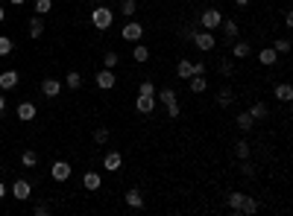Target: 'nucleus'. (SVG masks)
Listing matches in <instances>:
<instances>
[{
	"label": "nucleus",
	"mask_w": 293,
	"mask_h": 216,
	"mask_svg": "<svg viewBox=\"0 0 293 216\" xmlns=\"http://www.w3.org/2000/svg\"><path fill=\"white\" fill-rule=\"evenodd\" d=\"M155 102H161V105L168 108L170 120H179L182 108H179V99H176V91H173V88H161V91H155Z\"/></svg>",
	"instance_id": "1"
},
{
	"label": "nucleus",
	"mask_w": 293,
	"mask_h": 216,
	"mask_svg": "<svg viewBox=\"0 0 293 216\" xmlns=\"http://www.w3.org/2000/svg\"><path fill=\"white\" fill-rule=\"evenodd\" d=\"M114 24V12L109 6H97L94 12H91V27L97 29V32H106V29H112Z\"/></svg>",
	"instance_id": "2"
},
{
	"label": "nucleus",
	"mask_w": 293,
	"mask_h": 216,
	"mask_svg": "<svg viewBox=\"0 0 293 216\" xmlns=\"http://www.w3.org/2000/svg\"><path fill=\"white\" fill-rule=\"evenodd\" d=\"M194 44L202 50V53H211V50L217 47V38H214L211 29H196V32H194Z\"/></svg>",
	"instance_id": "3"
},
{
	"label": "nucleus",
	"mask_w": 293,
	"mask_h": 216,
	"mask_svg": "<svg viewBox=\"0 0 293 216\" xmlns=\"http://www.w3.org/2000/svg\"><path fill=\"white\" fill-rule=\"evenodd\" d=\"M120 38L129 41V44H138V41L144 38V27H141L138 21L132 18V21H126V27L120 29Z\"/></svg>",
	"instance_id": "4"
},
{
	"label": "nucleus",
	"mask_w": 293,
	"mask_h": 216,
	"mask_svg": "<svg viewBox=\"0 0 293 216\" xmlns=\"http://www.w3.org/2000/svg\"><path fill=\"white\" fill-rule=\"evenodd\" d=\"M199 24H202V29H220V24H223V15H220V9H202V15H199Z\"/></svg>",
	"instance_id": "5"
},
{
	"label": "nucleus",
	"mask_w": 293,
	"mask_h": 216,
	"mask_svg": "<svg viewBox=\"0 0 293 216\" xmlns=\"http://www.w3.org/2000/svg\"><path fill=\"white\" fill-rule=\"evenodd\" d=\"M94 82H97V88H103V91H112L114 85H117V76H114V70L103 68V70H97Z\"/></svg>",
	"instance_id": "6"
},
{
	"label": "nucleus",
	"mask_w": 293,
	"mask_h": 216,
	"mask_svg": "<svg viewBox=\"0 0 293 216\" xmlns=\"http://www.w3.org/2000/svg\"><path fill=\"white\" fill-rule=\"evenodd\" d=\"M29 193H32V184H29L27 178H18V181L12 184V196L18 199V202H27Z\"/></svg>",
	"instance_id": "7"
},
{
	"label": "nucleus",
	"mask_w": 293,
	"mask_h": 216,
	"mask_svg": "<svg viewBox=\"0 0 293 216\" xmlns=\"http://www.w3.org/2000/svg\"><path fill=\"white\" fill-rule=\"evenodd\" d=\"M120 167H123V158H120V152H106V155H103V170H109V173H117V170H120Z\"/></svg>",
	"instance_id": "8"
},
{
	"label": "nucleus",
	"mask_w": 293,
	"mask_h": 216,
	"mask_svg": "<svg viewBox=\"0 0 293 216\" xmlns=\"http://www.w3.org/2000/svg\"><path fill=\"white\" fill-rule=\"evenodd\" d=\"M135 111H138V114H153L155 111V96L138 94V99H135Z\"/></svg>",
	"instance_id": "9"
},
{
	"label": "nucleus",
	"mask_w": 293,
	"mask_h": 216,
	"mask_svg": "<svg viewBox=\"0 0 293 216\" xmlns=\"http://www.w3.org/2000/svg\"><path fill=\"white\" fill-rule=\"evenodd\" d=\"M50 178H53V181H68L70 178V164L68 161H56L53 167H50Z\"/></svg>",
	"instance_id": "10"
},
{
	"label": "nucleus",
	"mask_w": 293,
	"mask_h": 216,
	"mask_svg": "<svg viewBox=\"0 0 293 216\" xmlns=\"http://www.w3.org/2000/svg\"><path fill=\"white\" fill-rule=\"evenodd\" d=\"M243 202H246V193H240V190L229 193V199H226V204H229L232 213H240V210H243Z\"/></svg>",
	"instance_id": "11"
},
{
	"label": "nucleus",
	"mask_w": 293,
	"mask_h": 216,
	"mask_svg": "<svg viewBox=\"0 0 293 216\" xmlns=\"http://www.w3.org/2000/svg\"><path fill=\"white\" fill-rule=\"evenodd\" d=\"M188 88H191L194 94H205V91H208V79H205V73H194L191 82H188Z\"/></svg>",
	"instance_id": "12"
},
{
	"label": "nucleus",
	"mask_w": 293,
	"mask_h": 216,
	"mask_svg": "<svg viewBox=\"0 0 293 216\" xmlns=\"http://www.w3.org/2000/svg\"><path fill=\"white\" fill-rule=\"evenodd\" d=\"M35 114H38V108L32 102H18V120L29 123V120H35Z\"/></svg>",
	"instance_id": "13"
},
{
	"label": "nucleus",
	"mask_w": 293,
	"mask_h": 216,
	"mask_svg": "<svg viewBox=\"0 0 293 216\" xmlns=\"http://www.w3.org/2000/svg\"><path fill=\"white\" fill-rule=\"evenodd\" d=\"M41 94L50 96V99L59 96V94H62V82H59V79H41Z\"/></svg>",
	"instance_id": "14"
},
{
	"label": "nucleus",
	"mask_w": 293,
	"mask_h": 216,
	"mask_svg": "<svg viewBox=\"0 0 293 216\" xmlns=\"http://www.w3.org/2000/svg\"><path fill=\"white\" fill-rule=\"evenodd\" d=\"M18 85V70H3L0 73V91H12Z\"/></svg>",
	"instance_id": "15"
},
{
	"label": "nucleus",
	"mask_w": 293,
	"mask_h": 216,
	"mask_svg": "<svg viewBox=\"0 0 293 216\" xmlns=\"http://www.w3.org/2000/svg\"><path fill=\"white\" fill-rule=\"evenodd\" d=\"M82 187H85V190H91V193L103 187V178H100V173H91V170H88V173L82 176Z\"/></svg>",
	"instance_id": "16"
},
{
	"label": "nucleus",
	"mask_w": 293,
	"mask_h": 216,
	"mask_svg": "<svg viewBox=\"0 0 293 216\" xmlns=\"http://www.w3.org/2000/svg\"><path fill=\"white\" fill-rule=\"evenodd\" d=\"M220 27H223V35H226V41H237V35H240V27H237V21H235V18H229V21H223Z\"/></svg>",
	"instance_id": "17"
},
{
	"label": "nucleus",
	"mask_w": 293,
	"mask_h": 216,
	"mask_svg": "<svg viewBox=\"0 0 293 216\" xmlns=\"http://www.w3.org/2000/svg\"><path fill=\"white\" fill-rule=\"evenodd\" d=\"M273 94H276L279 102H290V99H293V88L287 85V82H279V85L273 88Z\"/></svg>",
	"instance_id": "18"
},
{
	"label": "nucleus",
	"mask_w": 293,
	"mask_h": 216,
	"mask_svg": "<svg viewBox=\"0 0 293 216\" xmlns=\"http://www.w3.org/2000/svg\"><path fill=\"white\" fill-rule=\"evenodd\" d=\"M235 126L240 129V132H243V135H246V132H252V126H255V120L249 117V111H240V114L235 117Z\"/></svg>",
	"instance_id": "19"
},
{
	"label": "nucleus",
	"mask_w": 293,
	"mask_h": 216,
	"mask_svg": "<svg viewBox=\"0 0 293 216\" xmlns=\"http://www.w3.org/2000/svg\"><path fill=\"white\" fill-rule=\"evenodd\" d=\"M123 202L129 204L132 210H141V207H144V196H141L138 190H129V193L123 196Z\"/></svg>",
	"instance_id": "20"
},
{
	"label": "nucleus",
	"mask_w": 293,
	"mask_h": 216,
	"mask_svg": "<svg viewBox=\"0 0 293 216\" xmlns=\"http://www.w3.org/2000/svg\"><path fill=\"white\" fill-rule=\"evenodd\" d=\"M44 35V21H41V15H35V18H32V21H29V38H41Z\"/></svg>",
	"instance_id": "21"
},
{
	"label": "nucleus",
	"mask_w": 293,
	"mask_h": 216,
	"mask_svg": "<svg viewBox=\"0 0 293 216\" xmlns=\"http://www.w3.org/2000/svg\"><path fill=\"white\" fill-rule=\"evenodd\" d=\"M138 12V0H120V15H123L126 21H132Z\"/></svg>",
	"instance_id": "22"
},
{
	"label": "nucleus",
	"mask_w": 293,
	"mask_h": 216,
	"mask_svg": "<svg viewBox=\"0 0 293 216\" xmlns=\"http://www.w3.org/2000/svg\"><path fill=\"white\" fill-rule=\"evenodd\" d=\"M258 62H261V65H267V68H273V65L279 62V56H276V50H273V47H264V50L258 53Z\"/></svg>",
	"instance_id": "23"
},
{
	"label": "nucleus",
	"mask_w": 293,
	"mask_h": 216,
	"mask_svg": "<svg viewBox=\"0 0 293 216\" xmlns=\"http://www.w3.org/2000/svg\"><path fill=\"white\" fill-rule=\"evenodd\" d=\"M176 76H179V79H191V76H194V62L182 59L179 65H176Z\"/></svg>",
	"instance_id": "24"
},
{
	"label": "nucleus",
	"mask_w": 293,
	"mask_h": 216,
	"mask_svg": "<svg viewBox=\"0 0 293 216\" xmlns=\"http://www.w3.org/2000/svg\"><path fill=\"white\" fill-rule=\"evenodd\" d=\"M235 155L240 158V161H246V158H252V146H249V140H243V137H240V140L235 143Z\"/></svg>",
	"instance_id": "25"
},
{
	"label": "nucleus",
	"mask_w": 293,
	"mask_h": 216,
	"mask_svg": "<svg viewBox=\"0 0 293 216\" xmlns=\"http://www.w3.org/2000/svg\"><path fill=\"white\" fill-rule=\"evenodd\" d=\"M249 41H235V47H232V59H246L249 56Z\"/></svg>",
	"instance_id": "26"
},
{
	"label": "nucleus",
	"mask_w": 293,
	"mask_h": 216,
	"mask_svg": "<svg viewBox=\"0 0 293 216\" xmlns=\"http://www.w3.org/2000/svg\"><path fill=\"white\" fill-rule=\"evenodd\" d=\"M249 117L252 120H267V117H270V108H267L264 102H255V105L249 108Z\"/></svg>",
	"instance_id": "27"
},
{
	"label": "nucleus",
	"mask_w": 293,
	"mask_h": 216,
	"mask_svg": "<svg viewBox=\"0 0 293 216\" xmlns=\"http://www.w3.org/2000/svg\"><path fill=\"white\" fill-rule=\"evenodd\" d=\"M65 85H68L70 91H79V88H82V76H79V70H70L68 76H65Z\"/></svg>",
	"instance_id": "28"
},
{
	"label": "nucleus",
	"mask_w": 293,
	"mask_h": 216,
	"mask_svg": "<svg viewBox=\"0 0 293 216\" xmlns=\"http://www.w3.org/2000/svg\"><path fill=\"white\" fill-rule=\"evenodd\" d=\"M232 102H235V94H232L229 88H220V94H217V105H220V108H229Z\"/></svg>",
	"instance_id": "29"
},
{
	"label": "nucleus",
	"mask_w": 293,
	"mask_h": 216,
	"mask_svg": "<svg viewBox=\"0 0 293 216\" xmlns=\"http://www.w3.org/2000/svg\"><path fill=\"white\" fill-rule=\"evenodd\" d=\"M132 59H135V62H138V65H144V62H147V59H150V50H147V47H144V44H135V50H132Z\"/></svg>",
	"instance_id": "30"
},
{
	"label": "nucleus",
	"mask_w": 293,
	"mask_h": 216,
	"mask_svg": "<svg viewBox=\"0 0 293 216\" xmlns=\"http://www.w3.org/2000/svg\"><path fill=\"white\" fill-rule=\"evenodd\" d=\"M120 62V56L114 53V50H109V53L103 56V68H109V70H114V65Z\"/></svg>",
	"instance_id": "31"
},
{
	"label": "nucleus",
	"mask_w": 293,
	"mask_h": 216,
	"mask_svg": "<svg viewBox=\"0 0 293 216\" xmlns=\"http://www.w3.org/2000/svg\"><path fill=\"white\" fill-rule=\"evenodd\" d=\"M94 143H100V146H103V143H109V129H106V126L94 129Z\"/></svg>",
	"instance_id": "32"
},
{
	"label": "nucleus",
	"mask_w": 293,
	"mask_h": 216,
	"mask_svg": "<svg viewBox=\"0 0 293 216\" xmlns=\"http://www.w3.org/2000/svg\"><path fill=\"white\" fill-rule=\"evenodd\" d=\"M21 164H24V167H35V164H38V155H35L32 149H27V152L21 155Z\"/></svg>",
	"instance_id": "33"
},
{
	"label": "nucleus",
	"mask_w": 293,
	"mask_h": 216,
	"mask_svg": "<svg viewBox=\"0 0 293 216\" xmlns=\"http://www.w3.org/2000/svg\"><path fill=\"white\" fill-rule=\"evenodd\" d=\"M12 38H9V35H0V56H9L12 53Z\"/></svg>",
	"instance_id": "34"
},
{
	"label": "nucleus",
	"mask_w": 293,
	"mask_h": 216,
	"mask_svg": "<svg viewBox=\"0 0 293 216\" xmlns=\"http://www.w3.org/2000/svg\"><path fill=\"white\" fill-rule=\"evenodd\" d=\"M53 9V0H35V15H47Z\"/></svg>",
	"instance_id": "35"
},
{
	"label": "nucleus",
	"mask_w": 293,
	"mask_h": 216,
	"mask_svg": "<svg viewBox=\"0 0 293 216\" xmlns=\"http://www.w3.org/2000/svg\"><path fill=\"white\" fill-rule=\"evenodd\" d=\"M220 73L229 79V76L235 73V62H232V59H223V62H220Z\"/></svg>",
	"instance_id": "36"
},
{
	"label": "nucleus",
	"mask_w": 293,
	"mask_h": 216,
	"mask_svg": "<svg viewBox=\"0 0 293 216\" xmlns=\"http://www.w3.org/2000/svg\"><path fill=\"white\" fill-rule=\"evenodd\" d=\"M273 50H276V53H287V50H290V38H276Z\"/></svg>",
	"instance_id": "37"
},
{
	"label": "nucleus",
	"mask_w": 293,
	"mask_h": 216,
	"mask_svg": "<svg viewBox=\"0 0 293 216\" xmlns=\"http://www.w3.org/2000/svg\"><path fill=\"white\" fill-rule=\"evenodd\" d=\"M138 94H150V96H155V85L150 79H144L141 82V88H138Z\"/></svg>",
	"instance_id": "38"
},
{
	"label": "nucleus",
	"mask_w": 293,
	"mask_h": 216,
	"mask_svg": "<svg viewBox=\"0 0 293 216\" xmlns=\"http://www.w3.org/2000/svg\"><path fill=\"white\" fill-rule=\"evenodd\" d=\"M240 176H246V178L255 176V167L249 164V158H246V161H240Z\"/></svg>",
	"instance_id": "39"
},
{
	"label": "nucleus",
	"mask_w": 293,
	"mask_h": 216,
	"mask_svg": "<svg viewBox=\"0 0 293 216\" xmlns=\"http://www.w3.org/2000/svg\"><path fill=\"white\" fill-rule=\"evenodd\" d=\"M255 210H258V202H255L252 196H246V202H243V210H240V213H255Z\"/></svg>",
	"instance_id": "40"
},
{
	"label": "nucleus",
	"mask_w": 293,
	"mask_h": 216,
	"mask_svg": "<svg viewBox=\"0 0 293 216\" xmlns=\"http://www.w3.org/2000/svg\"><path fill=\"white\" fill-rule=\"evenodd\" d=\"M194 32H196L194 27H185V29L179 32V38H182V41H194Z\"/></svg>",
	"instance_id": "41"
},
{
	"label": "nucleus",
	"mask_w": 293,
	"mask_h": 216,
	"mask_svg": "<svg viewBox=\"0 0 293 216\" xmlns=\"http://www.w3.org/2000/svg\"><path fill=\"white\" fill-rule=\"evenodd\" d=\"M32 213H35V216H47V213H50V207H47V204H35Z\"/></svg>",
	"instance_id": "42"
},
{
	"label": "nucleus",
	"mask_w": 293,
	"mask_h": 216,
	"mask_svg": "<svg viewBox=\"0 0 293 216\" xmlns=\"http://www.w3.org/2000/svg\"><path fill=\"white\" fill-rule=\"evenodd\" d=\"M284 27H287V29L293 27V15L290 12H284Z\"/></svg>",
	"instance_id": "43"
},
{
	"label": "nucleus",
	"mask_w": 293,
	"mask_h": 216,
	"mask_svg": "<svg viewBox=\"0 0 293 216\" xmlns=\"http://www.w3.org/2000/svg\"><path fill=\"white\" fill-rule=\"evenodd\" d=\"M3 111H6V96L0 94V114H3Z\"/></svg>",
	"instance_id": "44"
},
{
	"label": "nucleus",
	"mask_w": 293,
	"mask_h": 216,
	"mask_svg": "<svg viewBox=\"0 0 293 216\" xmlns=\"http://www.w3.org/2000/svg\"><path fill=\"white\" fill-rule=\"evenodd\" d=\"M3 196H6V184H3V181H0V199H3Z\"/></svg>",
	"instance_id": "45"
},
{
	"label": "nucleus",
	"mask_w": 293,
	"mask_h": 216,
	"mask_svg": "<svg viewBox=\"0 0 293 216\" xmlns=\"http://www.w3.org/2000/svg\"><path fill=\"white\" fill-rule=\"evenodd\" d=\"M232 3H235V6H246V3H249V0H232Z\"/></svg>",
	"instance_id": "46"
},
{
	"label": "nucleus",
	"mask_w": 293,
	"mask_h": 216,
	"mask_svg": "<svg viewBox=\"0 0 293 216\" xmlns=\"http://www.w3.org/2000/svg\"><path fill=\"white\" fill-rule=\"evenodd\" d=\"M3 18H6V9H3V6H0V21H3Z\"/></svg>",
	"instance_id": "47"
},
{
	"label": "nucleus",
	"mask_w": 293,
	"mask_h": 216,
	"mask_svg": "<svg viewBox=\"0 0 293 216\" xmlns=\"http://www.w3.org/2000/svg\"><path fill=\"white\" fill-rule=\"evenodd\" d=\"M9 3H15V6H21V3H24V0H9Z\"/></svg>",
	"instance_id": "48"
}]
</instances>
